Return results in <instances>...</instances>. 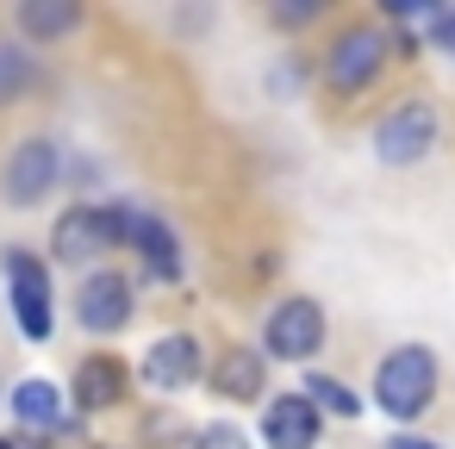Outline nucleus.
<instances>
[{
    "label": "nucleus",
    "instance_id": "obj_11",
    "mask_svg": "<svg viewBox=\"0 0 455 449\" xmlns=\"http://www.w3.org/2000/svg\"><path fill=\"white\" fill-rule=\"evenodd\" d=\"M125 244L150 262V275H163V281H175L181 275V250H175V231L156 219V212H132L125 219Z\"/></svg>",
    "mask_w": 455,
    "mask_h": 449
},
{
    "label": "nucleus",
    "instance_id": "obj_19",
    "mask_svg": "<svg viewBox=\"0 0 455 449\" xmlns=\"http://www.w3.org/2000/svg\"><path fill=\"white\" fill-rule=\"evenodd\" d=\"M312 13H318V0H287V7H275V20H281V26H306Z\"/></svg>",
    "mask_w": 455,
    "mask_h": 449
},
{
    "label": "nucleus",
    "instance_id": "obj_15",
    "mask_svg": "<svg viewBox=\"0 0 455 449\" xmlns=\"http://www.w3.org/2000/svg\"><path fill=\"white\" fill-rule=\"evenodd\" d=\"M262 381H268L262 349H225V356H219V368H212L219 399H262Z\"/></svg>",
    "mask_w": 455,
    "mask_h": 449
},
{
    "label": "nucleus",
    "instance_id": "obj_5",
    "mask_svg": "<svg viewBox=\"0 0 455 449\" xmlns=\"http://www.w3.org/2000/svg\"><path fill=\"white\" fill-rule=\"evenodd\" d=\"M436 144V113H430V100H399L387 119H380V132H374V150H380V163H418L424 150Z\"/></svg>",
    "mask_w": 455,
    "mask_h": 449
},
{
    "label": "nucleus",
    "instance_id": "obj_2",
    "mask_svg": "<svg viewBox=\"0 0 455 449\" xmlns=\"http://www.w3.org/2000/svg\"><path fill=\"white\" fill-rule=\"evenodd\" d=\"M125 206H69L51 231V256L57 262H88L94 250H113L125 244Z\"/></svg>",
    "mask_w": 455,
    "mask_h": 449
},
{
    "label": "nucleus",
    "instance_id": "obj_22",
    "mask_svg": "<svg viewBox=\"0 0 455 449\" xmlns=\"http://www.w3.org/2000/svg\"><path fill=\"white\" fill-rule=\"evenodd\" d=\"M0 449H38V443H26V437H0Z\"/></svg>",
    "mask_w": 455,
    "mask_h": 449
},
{
    "label": "nucleus",
    "instance_id": "obj_16",
    "mask_svg": "<svg viewBox=\"0 0 455 449\" xmlns=\"http://www.w3.org/2000/svg\"><path fill=\"white\" fill-rule=\"evenodd\" d=\"M32 88H38V63H32V51L13 44V38H0V107L26 100Z\"/></svg>",
    "mask_w": 455,
    "mask_h": 449
},
{
    "label": "nucleus",
    "instance_id": "obj_7",
    "mask_svg": "<svg viewBox=\"0 0 455 449\" xmlns=\"http://www.w3.org/2000/svg\"><path fill=\"white\" fill-rule=\"evenodd\" d=\"M76 318H82L94 337L125 331V325H132V281H125L119 269H94V275L82 281V293H76Z\"/></svg>",
    "mask_w": 455,
    "mask_h": 449
},
{
    "label": "nucleus",
    "instance_id": "obj_20",
    "mask_svg": "<svg viewBox=\"0 0 455 449\" xmlns=\"http://www.w3.org/2000/svg\"><path fill=\"white\" fill-rule=\"evenodd\" d=\"M430 32H436V44H449V51H455V13H436V20H430Z\"/></svg>",
    "mask_w": 455,
    "mask_h": 449
},
{
    "label": "nucleus",
    "instance_id": "obj_8",
    "mask_svg": "<svg viewBox=\"0 0 455 449\" xmlns=\"http://www.w3.org/2000/svg\"><path fill=\"white\" fill-rule=\"evenodd\" d=\"M324 349V312L312 300H281L268 312V356L281 362H312Z\"/></svg>",
    "mask_w": 455,
    "mask_h": 449
},
{
    "label": "nucleus",
    "instance_id": "obj_18",
    "mask_svg": "<svg viewBox=\"0 0 455 449\" xmlns=\"http://www.w3.org/2000/svg\"><path fill=\"white\" fill-rule=\"evenodd\" d=\"M194 449H250V443H243V430H231V424H206V430L194 437Z\"/></svg>",
    "mask_w": 455,
    "mask_h": 449
},
{
    "label": "nucleus",
    "instance_id": "obj_12",
    "mask_svg": "<svg viewBox=\"0 0 455 449\" xmlns=\"http://www.w3.org/2000/svg\"><path fill=\"white\" fill-rule=\"evenodd\" d=\"M125 399V362L119 356H88L76 368V405L82 412H107Z\"/></svg>",
    "mask_w": 455,
    "mask_h": 449
},
{
    "label": "nucleus",
    "instance_id": "obj_4",
    "mask_svg": "<svg viewBox=\"0 0 455 449\" xmlns=\"http://www.w3.org/2000/svg\"><path fill=\"white\" fill-rule=\"evenodd\" d=\"M57 175H63V150L51 144V138H26L13 156H7V175H0V194H7V206H38V200H51V188H57Z\"/></svg>",
    "mask_w": 455,
    "mask_h": 449
},
{
    "label": "nucleus",
    "instance_id": "obj_14",
    "mask_svg": "<svg viewBox=\"0 0 455 449\" xmlns=\"http://www.w3.org/2000/svg\"><path fill=\"white\" fill-rule=\"evenodd\" d=\"M82 26V7L76 0H20V32L32 44H57Z\"/></svg>",
    "mask_w": 455,
    "mask_h": 449
},
{
    "label": "nucleus",
    "instance_id": "obj_6",
    "mask_svg": "<svg viewBox=\"0 0 455 449\" xmlns=\"http://www.w3.org/2000/svg\"><path fill=\"white\" fill-rule=\"evenodd\" d=\"M380 57H387L380 32H368V26H349V32L331 44V57H324V82H331L337 94H362V88L380 76Z\"/></svg>",
    "mask_w": 455,
    "mask_h": 449
},
{
    "label": "nucleus",
    "instance_id": "obj_13",
    "mask_svg": "<svg viewBox=\"0 0 455 449\" xmlns=\"http://www.w3.org/2000/svg\"><path fill=\"white\" fill-rule=\"evenodd\" d=\"M13 418H20L26 430H38V437H51V430L69 424L63 393H57L51 381H20V387H13Z\"/></svg>",
    "mask_w": 455,
    "mask_h": 449
},
{
    "label": "nucleus",
    "instance_id": "obj_3",
    "mask_svg": "<svg viewBox=\"0 0 455 449\" xmlns=\"http://www.w3.org/2000/svg\"><path fill=\"white\" fill-rule=\"evenodd\" d=\"M7 293H13V318H20V337L44 343L57 312H51V275L32 250H7Z\"/></svg>",
    "mask_w": 455,
    "mask_h": 449
},
{
    "label": "nucleus",
    "instance_id": "obj_1",
    "mask_svg": "<svg viewBox=\"0 0 455 449\" xmlns=\"http://www.w3.org/2000/svg\"><path fill=\"white\" fill-rule=\"evenodd\" d=\"M374 399H380V412H393V418H418V412L436 399V356L418 349V343L393 349V356L380 362V374H374Z\"/></svg>",
    "mask_w": 455,
    "mask_h": 449
},
{
    "label": "nucleus",
    "instance_id": "obj_9",
    "mask_svg": "<svg viewBox=\"0 0 455 449\" xmlns=\"http://www.w3.org/2000/svg\"><path fill=\"white\" fill-rule=\"evenodd\" d=\"M262 437H268V449H312L318 443V405L306 393H275L262 412Z\"/></svg>",
    "mask_w": 455,
    "mask_h": 449
},
{
    "label": "nucleus",
    "instance_id": "obj_17",
    "mask_svg": "<svg viewBox=\"0 0 455 449\" xmlns=\"http://www.w3.org/2000/svg\"><path fill=\"white\" fill-rule=\"evenodd\" d=\"M306 399H318V405H324V412H337V418H355V412H362V399H355L343 381H324V374H312V381H306Z\"/></svg>",
    "mask_w": 455,
    "mask_h": 449
},
{
    "label": "nucleus",
    "instance_id": "obj_10",
    "mask_svg": "<svg viewBox=\"0 0 455 449\" xmlns=\"http://www.w3.org/2000/svg\"><path fill=\"white\" fill-rule=\"evenodd\" d=\"M200 374V343L194 337H156L150 349H144V381L156 387V393H175V387H188Z\"/></svg>",
    "mask_w": 455,
    "mask_h": 449
},
{
    "label": "nucleus",
    "instance_id": "obj_21",
    "mask_svg": "<svg viewBox=\"0 0 455 449\" xmlns=\"http://www.w3.org/2000/svg\"><path fill=\"white\" fill-rule=\"evenodd\" d=\"M387 449H436V443H424V437H393Z\"/></svg>",
    "mask_w": 455,
    "mask_h": 449
}]
</instances>
